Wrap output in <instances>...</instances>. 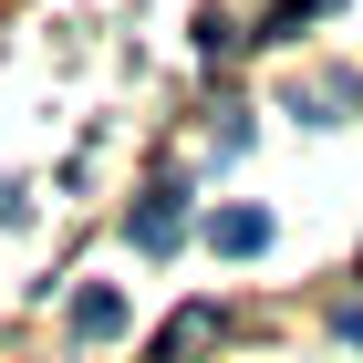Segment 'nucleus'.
I'll return each mask as SVG.
<instances>
[{
  "mask_svg": "<svg viewBox=\"0 0 363 363\" xmlns=\"http://www.w3.org/2000/svg\"><path fill=\"white\" fill-rule=\"evenodd\" d=\"M125 239H135L145 259L177 250V239H187V187H145V197H135V218H125Z\"/></svg>",
  "mask_w": 363,
  "mask_h": 363,
  "instance_id": "1",
  "label": "nucleus"
},
{
  "mask_svg": "<svg viewBox=\"0 0 363 363\" xmlns=\"http://www.w3.org/2000/svg\"><path fill=\"white\" fill-rule=\"evenodd\" d=\"M208 239H218L228 259H259V250H270V208H218V218H208Z\"/></svg>",
  "mask_w": 363,
  "mask_h": 363,
  "instance_id": "2",
  "label": "nucleus"
},
{
  "mask_svg": "<svg viewBox=\"0 0 363 363\" xmlns=\"http://www.w3.org/2000/svg\"><path fill=\"white\" fill-rule=\"evenodd\" d=\"M125 333V291H104V280H94L84 301H73V342H114Z\"/></svg>",
  "mask_w": 363,
  "mask_h": 363,
  "instance_id": "3",
  "label": "nucleus"
},
{
  "mask_svg": "<svg viewBox=\"0 0 363 363\" xmlns=\"http://www.w3.org/2000/svg\"><path fill=\"white\" fill-rule=\"evenodd\" d=\"M208 333H218V311H208V301H197V311H177L167 333H156V363H187V353H197Z\"/></svg>",
  "mask_w": 363,
  "mask_h": 363,
  "instance_id": "4",
  "label": "nucleus"
}]
</instances>
